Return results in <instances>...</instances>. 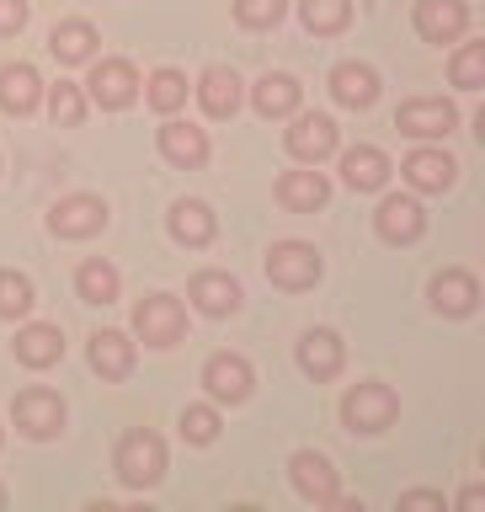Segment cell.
<instances>
[{"label":"cell","instance_id":"6da1fadb","mask_svg":"<svg viewBox=\"0 0 485 512\" xmlns=\"http://www.w3.org/2000/svg\"><path fill=\"white\" fill-rule=\"evenodd\" d=\"M118 475L128 486H155V480L166 475V443H160L155 432H128L118 443Z\"/></svg>","mask_w":485,"mask_h":512},{"label":"cell","instance_id":"7a4b0ae2","mask_svg":"<svg viewBox=\"0 0 485 512\" xmlns=\"http://www.w3.org/2000/svg\"><path fill=\"white\" fill-rule=\"evenodd\" d=\"M267 278L278 288H310L320 278V256L315 246H304V240H283V246H272L267 256Z\"/></svg>","mask_w":485,"mask_h":512},{"label":"cell","instance_id":"3957f363","mask_svg":"<svg viewBox=\"0 0 485 512\" xmlns=\"http://www.w3.org/2000/svg\"><path fill=\"white\" fill-rule=\"evenodd\" d=\"M134 326H139V336L150 347H171V342H182L187 315H182V304H176V299L155 294V299H144L139 310H134Z\"/></svg>","mask_w":485,"mask_h":512},{"label":"cell","instance_id":"277c9868","mask_svg":"<svg viewBox=\"0 0 485 512\" xmlns=\"http://www.w3.org/2000/svg\"><path fill=\"white\" fill-rule=\"evenodd\" d=\"M48 224H54V235H64V240H86L107 224V208H102V198H91V192H75V198L54 203Z\"/></svg>","mask_w":485,"mask_h":512},{"label":"cell","instance_id":"5b68a950","mask_svg":"<svg viewBox=\"0 0 485 512\" xmlns=\"http://www.w3.org/2000/svg\"><path fill=\"white\" fill-rule=\"evenodd\" d=\"M342 416L358 432H379V427L395 422V395L384 390V384H358V390L342 400Z\"/></svg>","mask_w":485,"mask_h":512},{"label":"cell","instance_id":"8992f818","mask_svg":"<svg viewBox=\"0 0 485 512\" xmlns=\"http://www.w3.org/2000/svg\"><path fill=\"white\" fill-rule=\"evenodd\" d=\"M464 22H470L464 0H416V32L427 43H454L464 32Z\"/></svg>","mask_w":485,"mask_h":512},{"label":"cell","instance_id":"52a82bcc","mask_svg":"<svg viewBox=\"0 0 485 512\" xmlns=\"http://www.w3.org/2000/svg\"><path fill=\"white\" fill-rule=\"evenodd\" d=\"M91 102H102V107H128L139 96V75H134V64H123V59H107V64H96L91 70Z\"/></svg>","mask_w":485,"mask_h":512},{"label":"cell","instance_id":"ba28073f","mask_svg":"<svg viewBox=\"0 0 485 512\" xmlns=\"http://www.w3.org/2000/svg\"><path fill=\"white\" fill-rule=\"evenodd\" d=\"M16 427H22L27 438H54V432L64 427V406H59V395H48V390H27V395H16Z\"/></svg>","mask_w":485,"mask_h":512},{"label":"cell","instance_id":"9c48e42d","mask_svg":"<svg viewBox=\"0 0 485 512\" xmlns=\"http://www.w3.org/2000/svg\"><path fill=\"white\" fill-rule=\"evenodd\" d=\"M203 384H208V395H214V400H230V406H235V400L251 395V363L235 358V352H219V358H208Z\"/></svg>","mask_w":485,"mask_h":512},{"label":"cell","instance_id":"30bf717a","mask_svg":"<svg viewBox=\"0 0 485 512\" xmlns=\"http://www.w3.org/2000/svg\"><path fill=\"white\" fill-rule=\"evenodd\" d=\"M288 150H294L299 160H326L336 150V123L320 118V112L294 118V128H288Z\"/></svg>","mask_w":485,"mask_h":512},{"label":"cell","instance_id":"8fae6325","mask_svg":"<svg viewBox=\"0 0 485 512\" xmlns=\"http://www.w3.org/2000/svg\"><path fill=\"white\" fill-rule=\"evenodd\" d=\"M400 134H416V139H443L448 128H454L459 118H454V107L448 102H406L400 107Z\"/></svg>","mask_w":485,"mask_h":512},{"label":"cell","instance_id":"7c38bea8","mask_svg":"<svg viewBox=\"0 0 485 512\" xmlns=\"http://www.w3.org/2000/svg\"><path fill=\"white\" fill-rule=\"evenodd\" d=\"M160 155L171 160V166H203L208 160V134L192 123H166L160 128Z\"/></svg>","mask_w":485,"mask_h":512},{"label":"cell","instance_id":"4fadbf2b","mask_svg":"<svg viewBox=\"0 0 485 512\" xmlns=\"http://www.w3.org/2000/svg\"><path fill=\"white\" fill-rule=\"evenodd\" d=\"M331 96L342 107H368L379 96V75L368 64H336L331 70Z\"/></svg>","mask_w":485,"mask_h":512},{"label":"cell","instance_id":"5bb4252c","mask_svg":"<svg viewBox=\"0 0 485 512\" xmlns=\"http://www.w3.org/2000/svg\"><path fill=\"white\" fill-rule=\"evenodd\" d=\"M294 486H299V496H310L320 507L336 502V470L320 454H294Z\"/></svg>","mask_w":485,"mask_h":512},{"label":"cell","instance_id":"9a60e30c","mask_svg":"<svg viewBox=\"0 0 485 512\" xmlns=\"http://www.w3.org/2000/svg\"><path fill=\"white\" fill-rule=\"evenodd\" d=\"M374 224H379V235L384 240H395V246H406V240H416L422 235V208H416L411 198H384V208L374 214Z\"/></svg>","mask_w":485,"mask_h":512},{"label":"cell","instance_id":"2e32d148","mask_svg":"<svg viewBox=\"0 0 485 512\" xmlns=\"http://www.w3.org/2000/svg\"><path fill=\"white\" fill-rule=\"evenodd\" d=\"M342 176H347V187L374 192V187H384V176H390V160H384V150H374V144H358V150L342 155Z\"/></svg>","mask_w":485,"mask_h":512},{"label":"cell","instance_id":"e0dca14e","mask_svg":"<svg viewBox=\"0 0 485 512\" xmlns=\"http://www.w3.org/2000/svg\"><path fill=\"white\" fill-rule=\"evenodd\" d=\"M16 358H22L27 368H48L64 358V336L59 326H22L16 331Z\"/></svg>","mask_w":485,"mask_h":512},{"label":"cell","instance_id":"ac0fdd59","mask_svg":"<svg viewBox=\"0 0 485 512\" xmlns=\"http://www.w3.org/2000/svg\"><path fill=\"white\" fill-rule=\"evenodd\" d=\"M91 368H96L102 379H123L128 368H134V342H128L123 331L91 336Z\"/></svg>","mask_w":485,"mask_h":512},{"label":"cell","instance_id":"d6986e66","mask_svg":"<svg viewBox=\"0 0 485 512\" xmlns=\"http://www.w3.org/2000/svg\"><path fill=\"white\" fill-rule=\"evenodd\" d=\"M0 107L16 112V118L38 107V70L32 64H6L0 70Z\"/></svg>","mask_w":485,"mask_h":512},{"label":"cell","instance_id":"ffe728a7","mask_svg":"<svg viewBox=\"0 0 485 512\" xmlns=\"http://www.w3.org/2000/svg\"><path fill=\"white\" fill-rule=\"evenodd\" d=\"M299 368H304V374H315V379H331L336 368H342V342H336L331 331H310L299 342Z\"/></svg>","mask_w":485,"mask_h":512},{"label":"cell","instance_id":"44dd1931","mask_svg":"<svg viewBox=\"0 0 485 512\" xmlns=\"http://www.w3.org/2000/svg\"><path fill=\"white\" fill-rule=\"evenodd\" d=\"M454 171H459V166H454L443 150H411V155H406V176H411L422 192H443L448 182H454Z\"/></svg>","mask_w":485,"mask_h":512},{"label":"cell","instance_id":"7402d4cb","mask_svg":"<svg viewBox=\"0 0 485 512\" xmlns=\"http://www.w3.org/2000/svg\"><path fill=\"white\" fill-rule=\"evenodd\" d=\"M198 96H203V112L208 118H235V107H240V80L230 70H208L198 80Z\"/></svg>","mask_w":485,"mask_h":512},{"label":"cell","instance_id":"603a6c76","mask_svg":"<svg viewBox=\"0 0 485 512\" xmlns=\"http://www.w3.org/2000/svg\"><path fill=\"white\" fill-rule=\"evenodd\" d=\"M299 107V80L294 75H262L256 80V112L262 118H288Z\"/></svg>","mask_w":485,"mask_h":512},{"label":"cell","instance_id":"cb8c5ba5","mask_svg":"<svg viewBox=\"0 0 485 512\" xmlns=\"http://www.w3.org/2000/svg\"><path fill=\"white\" fill-rule=\"evenodd\" d=\"M475 299H480V288H475L470 272H443V278L432 283V304H438L443 315H470Z\"/></svg>","mask_w":485,"mask_h":512},{"label":"cell","instance_id":"d4e9b609","mask_svg":"<svg viewBox=\"0 0 485 512\" xmlns=\"http://www.w3.org/2000/svg\"><path fill=\"white\" fill-rule=\"evenodd\" d=\"M192 304H198L203 315H230L240 304V288H235V278H224V272H203V278L192 283Z\"/></svg>","mask_w":485,"mask_h":512},{"label":"cell","instance_id":"484cf974","mask_svg":"<svg viewBox=\"0 0 485 512\" xmlns=\"http://www.w3.org/2000/svg\"><path fill=\"white\" fill-rule=\"evenodd\" d=\"M171 235L182 240V246H208V240H214V214H208L203 203H176L171 208Z\"/></svg>","mask_w":485,"mask_h":512},{"label":"cell","instance_id":"4316f807","mask_svg":"<svg viewBox=\"0 0 485 512\" xmlns=\"http://www.w3.org/2000/svg\"><path fill=\"white\" fill-rule=\"evenodd\" d=\"M278 198L288 208H320L331 198V187H326V176H320V171H288L283 187H278Z\"/></svg>","mask_w":485,"mask_h":512},{"label":"cell","instance_id":"83f0119b","mask_svg":"<svg viewBox=\"0 0 485 512\" xmlns=\"http://www.w3.org/2000/svg\"><path fill=\"white\" fill-rule=\"evenodd\" d=\"M48 48H54V59H64V64H86L91 48H96V32H91V22H64V27H54Z\"/></svg>","mask_w":485,"mask_h":512},{"label":"cell","instance_id":"f1b7e54d","mask_svg":"<svg viewBox=\"0 0 485 512\" xmlns=\"http://www.w3.org/2000/svg\"><path fill=\"white\" fill-rule=\"evenodd\" d=\"M75 288H80V299H91V304H112L118 299V272L107 262H86L75 272Z\"/></svg>","mask_w":485,"mask_h":512},{"label":"cell","instance_id":"f546056e","mask_svg":"<svg viewBox=\"0 0 485 512\" xmlns=\"http://www.w3.org/2000/svg\"><path fill=\"white\" fill-rule=\"evenodd\" d=\"M144 96H150L155 112H176V107L187 102V80L176 75V70H155V75H150V91H144Z\"/></svg>","mask_w":485,"mask_h":512},{"label":"cell","instance_id":"4dcf8cb0","mask_svg":"<svg viewBox=\"0 0 485 512\" xmlns=\"http://www.w3.org/2000/svg\"><path fill=\"white\" fill-rule=\"evenodd\" d=\"M352 6L347 0H304V27L310 32H342Z\"/></svg>","mask_w":485,"mask_h":512},{"label":"cell","instance_id":"1f68e13d","mask_svg":"<svg viewBox=\"0 0 485 512\" xmlns=\"http://www.w3.org/2000/svg\"><path fill=\"white\" fill-rule=\"evenodd\" d=\"M32 310V283L22 278V272H0V315L16 320Z\"/></svg>","mask_w":485,"mask_h":512},{"label":"cell","instance_id":"d6a6232c","mask_svg":"<svg viewBox=\"0 0 485 512\" xmlns=\"http://www.w3.org/2000/svg\"><path fill=\"white\" fill-rule=\"evenodd\" d=\"M454 86L464 91H480L485 86V43H464L459 59H454Z\"/></svg>","mask_w":485,"mask_h":512},{"label":"cell","instance_id":"836d02e7","mask_svg":"<svg viewBox=\"0 0 485 512\" xmlns=\"http://www.w3.org/2000/svg\"><path fill=\"white\" fill-rule=\"evenodd\" d=\"M48 112H54V123H64V128H75L80 118H86V96H80L70 80H59L54 86V96H48Z\"/></svg>","mask_w":485,"mask_h":512},{"label":"cell","instance_id":"e575fe53","mask_svg":"<svg viewBox=\"0 0 485 512\" xmlns=\"http://www.w3.org/2000/svg\"><path fill=\"white\" fill-rule=\"evenodd\" d=\"M214 432H219V416L208 406H187L182 411V438L187 443H214Z\"/></svg>","mask_w":485,"mask_h":512},{"label":"cell","instance_id":"d590c367","mask_svg":"<svg viewBox=\"0 0 485 512\" xmlns=\"http://www.w3.org/2000/svg\"><path fill=\"white\" fill-rule=\"evenodd\" d=\"M240 27H272L283 16V0H235Z\"/></svg>","mask_w":485,"mask_h":512},{"label":"cell","instance_id":"8d00e7d4","mask_svg":"<svg viewBox=\"0 0 485 512\" xmlns=\"http://www.w3.org/2000/svg\"><path fill=\"white\" fill-rule=\"evenodd\" d=\"M27 22V0H0V32H22Z\"/></svg>","mask_w":485,"mask_h":512},{"label":"cell","instance_id":"74e56055","mask_svg":"<svg viewBox=\"0 0 485 512\" xmlns=\"http://www.w3.org/2000/svg\"><path fill=\"white\" fill-rule=\"evenodd\" d=\"M406 507H443V496H432V491H411V496H406Z\"/></svg>","mask_w":485,"mask_h":512},{"label":"cell","instance_id":"f35d334b","mask_svg":"<svg viewBox=\"0 0 485 512\" xmlns=\"http://www.w3.org/2000/svg\"><path fill=\"white\" fill-rule=\"evenodd\" d=\"M0 507H6V491H0Z\"/></svg>","mask_w":485,"mask_h":512}]
</instances>
